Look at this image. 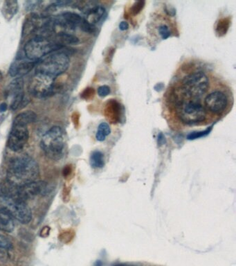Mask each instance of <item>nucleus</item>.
Instances as JSON below:
<instances>
[{
  "instance_id": "obj_1",
  "label": "nucleus",
  "mask_w": 236,
  "mask_h": 266,
  "mask_svg": "<svg viewBox=\"0 0 236 266\" xmlns=\"http://www.w3.org/2000/svg\"><path fill=\"white\" fill-rule=\"evenodd\" d=\"M40 170L35 160L27 155L18 157L12 160L8 166L6 182L18 188L36 181Z\"/></svg>"
},
{
  "instance_id": "obj_2",
  "label": "nucleus",
  "mask_w": 236,
  "mask_h": 266,
  "mask_svg": "<svg viewBox=\"0 0 236 266\" xmlns=\"http://www.w3.org/2000/svg\"><path fill=\"white\" fill-rule=\"evenodd\" d=\"M40 146L49 159L55 161L60 160L65 152V131L60 126H54L44 134Z\"/></svg>"
},
{
  "instance_id": "obj_3",
  "label": "nucleus",
  "mask_w": 236,
  "mask_h": 266,
  "mask_svg": "<svg viewBox=\"0 0 236 266\" xmlns=\"http://www.w3.org/2000/svg\"><path fill=\"white\" fill-rule=\"evenodd\" d=\"M184 95L181 97L176 107L177 114L183 123L187 125H196L205 122L206 118V108L198 100H184Z\"/></svg>"
},
{
  "instance_id": "obj_4",
  "label": "nucleus",
  "mask_w": 236,
  "mask_h": 266,
  "mask_svg": "<svg viewBox=\"0 0 236 266\" xmlns=\"http://www.w3.org/2000/svg\"><path fill=\"white\" fill-rule=\"evenodd\" d=\"M69 63V56L65 52H54L42 59L35 66V72L56 78L67 70Z\"/></svg>"
},
{
  "instance_id": "obj_5",
  "label": "nucleus",
  "mask_w": 236,
  "mask_h": 266,
  "mask_svg": "<svg viewBox=\"0 0 236 266\" xmlns=\"http://www.w3.org/2000/svg\"><path fill=\"white\" fill-rule=\"evenodd\" d=\"M60 46L48 37L35 36L30 39L25 44L24 52L27 59L37 61L43 59L51 53L59 50Z\"/></svg>"
},
{
  "instance_id": "obj_6",
  "label": "nucleus",
  "mask_w": 236,
  "mask_h": 266,
  "mask_svg": "<svg viewBox=\"0 0 236 266\" xmlns=\"http://www.w3.org/2000/svg\"><path fill=\"white\" fill-rule=\"evenodd\" d=\"M209 81L207 75L203 71H196L183 79L180 90L187 98L198 100L206 93Z\"/></svg>"
},
{
  "instance_id": "obj_7",
  "label": "nucleus",
  "mask_w": 236,
  "mask_h": 266,
  "mask_svg": "<svg viewBox=\"0 0 236 266\" xmlns=\"http://www.w3.org/2000/svg\"><path fill=\"white\" fill-rule=\"evenodd\" d=\"M0 210L23 224L30 223L32 219L31 210L26 202L15 198L0 195Z\"/></svg>"
},
{
  "instance_id": "obj_8",
  "label": "nucleus",
  "mask_w": 236,
  "mask_h": 266,
  "mask_svg": "<svg viewBox=\"0 0 236 266\" xmlns=\"http://www.w3.org/2000/svg\"><path fill=\"white\" fill-rule=\"evenodd\" d=\"M55 78L48 75L35 72L29 83V92L38 99L51 96L55 92Z\"/></svg>"
},
{
  "instance_id": "obj_9",
  "label": "nucleus",
  "mask_w": 236,
  "mask_h": 266,
  "mask_svg": "<svg viewBox=\"0 0 236 266\" xmlns=\"http://www.w3.org/2000/svg\"><path fill=\"white\" fill-rule=\"evenodd\" d=\"M30 138L27 126L13 124L8 134L7 146L12 151L20 152L23 149Z\"/></svg>"
},
{
  "instance_id": "obj_10",
  "label": "nucleus",
  "mask_w": 236,
  "mask_h": 266,
  "mask_svg": "<svg viewBox=\"0 0 236 266\" xmlns=\"http://www.w3.org/2000/svg\"><path fill=\"white\" fill-rule=\"evenodd\" d=\"M47 189V183L43 181H34L17 188L15 199L26 202L28 200L33 199L40 194H43Z\"/></svg>"
},
{
  "instance_id": "obj_11",
  "label": "nucleus",
  "mask_w": 236,
  "mask_h": 266,
  "mask_svg": "<svg viewBox=\"0 0 236 266\" xmlns=\"http://www.w3.org/2000/svg\"><path fill=\"white\" fill-rule=\"evenodd\" d=\"M23 89L24 81L22 78H16L6 88L5 96L9 100L11 110H17L23 103L25 100Z\"/></svg>"
},
{
  "instance_id": "obj_12",
  "label": "nucleus",
  "mask_w": 236,
  "mask_h": 266,
  "mask_svg": "<svg viewBox=\"0 0 236 266\" xmlns=\"http://www.w3.org/2000/svg\"><path fill=\"white\" fill-rule=\"evenodd\" d=\"M207 110L215 115H220L227 108L228 99L227 95L221 91H214L207 95L205 100Z\"/></svg>"
},
{
  "instance_id": "obj_13",
  "label": "nucleus",
  "mask_w": 236,
  "mask_h": 266,
  "mask_svg": "<svg viewBox=\"0 0 236 266\" xmlns=\"http://www.w3.org/2000/svg\"><path fill=\"white\" fill-rule=\"evenodd\" d=\"M50 20V19L42 18L36 15H32L25 20L23 29L24 36L31 33H38L42 27Z\"/></svg>"
},
{
  "instance_id": "obj_14",
  "label": "nucleus",
  "mask_w": 236,
  "mask_h": 266,
  "mask_svg": "<svg viewBox=\"0 0 236 266\" xmlns=\"http://www.w3.org/2000/svg\"><path fill=\"white\" fill-rule=\"evenodd\" d=\"M35 66L34 61L29 59H19L14 61L9 69V74L12 77L22 78L30 72Z\"/></svg>"
},
{
  "instance_id": "obj_15",
  "label": "nucleus",
  "mask_w": 236,
  "mask_h": 266,
  "mask_svg": "<svg viewBox=\"0 0 236 266\" xmlns=\"http://www.w3.org/2000/svg\"><path fill=\"white\" fill-rule=\"evenodd\" d=\"M83 18L81 15L72 12H65L62 13L57 19V24L60 25L63 28L68 29V30H74L80 27Z\"/></svg>"
},
{
  "instance_id": "obj_16",
  "label": "nucleus",
  "mask_w": 236,
  "mask_h": 266,
  "mask_svg": "<svg viewBox=\"0 0 236 266\" xmlns=\"http://www.w3.org/2000/svg\"><path fill=\"white\" fill-rule=\"evenodd\" d=\"M105 115L107 119L113 124H116L120 120V104L115 100H110L106 104L105 107Z\"/></svg>"
},
{
  "instance_id": "obj_17",
  "label": "nucleus",
  "mask_w": 236,
  "mask_h": 266,
  "mask_svg": "<svg viewBox=\"0 0 236 266\" xmlns=\"http://www.w3.org/2000/svg\"><path fill=\"white\" fill-rule=\"evenodd\" d=\"M18 9H19V5L18 1H13V0L5 1L1 8V13L4 18L9 21L16 15Z\"/></svg>"
},
{
  "instance_id": "obj_18",
  "label": "nucleus",
  "mask_w": 236,
  "mask_h": 266,
  "mask_svg": "<svg viewBox=\"0 0 236 266\" xmlns=\"http://www.w3.org/2000/svg\"><path fill=\"white\" fill-rule=\"evenodd\" d=\"M37 120V115L31 110L25 111L21 112L19 115L15 117L13 120V124H18V125L28 126L29 124H32Z\"/></svg>"
},
{
  "instance_id": "obj_19",
  "label": "nucleus",
  "mask_w": 236,
  "mask_h": 266,
  "mask_svg": "<svg viewBox=\"0 0 236 266\" xmlns=\"http://www.w3.org/2000/svg\"><path fill=\"white\" fill-rule=\"evenodd\" d=\"M55 42L60 47L63 45H75L79 43V39L72 34L60 32L57 33Z\"/></svg>"
},
{
  "instance_id": "obj_20",
  "label": "nucleus",
  "mask_w": 236,
  "mask_h": 266,
  "mask_svg": "<svg viewBox=\"0 0 236 266\" xmlns=\"http://www.w3.org/2000/svg\"><path fill=\"white\" fill-rule=\"evenodd\" d=\"M14 228L15 224L13 218L4 211L0 210V230L5 233H11Z\"/></svg>"
},
{
  "instance_id": "obj_21",
  "label": "nucleus",
  "mask_w": 236,
  "mask_h": 266,
  "mask_svg": "<svg viewBox=\"0 0 236 266\" xmlns=\"http://www.w3.org/2000/svg\"><path fill=\"white\" fill-rule=\"evenodd\" d=\"M90 165L94 168H101L104 166V157L100 151H94L90 156Z\"/></svg>"
},
{
  "instance_id": "obj_22",
  "label": "nucleus",
  "mask_w": 236,
  "mask_h": 266,
  "mask_svg": "<svg viewBox=\"0 0 236 266\" xmlns=\"http://www.w3.org/2000/svg\"><path fill=\"white\" fill-rule=\"evenodd\" d=\"M111 133L110 126L106 123H101L98 126L97 132H96V138L98 141H103L106 139L109 134Z\"/></svg>"
},
{
  "instance_id": "obj_23",
  "label": "nucleus",
  "mask_w": 236,
  "mask_h": 266,
  "mask_svg": "<svg viewBox=\"0 0 236 266\" xmlns=\"http://www.w3.org/2000/svg\"><path fill=\"white\" fill-rule=\"evenodd\" d=\"M229 26H230V20L229 18L221 19L217 23L216 32L219 36H222L227 33Z\"/></svg>"
},
{
  "instance_id": "obj_24",
  "label": "nucleus",
  "mask_w": 236,
  "mask_h": 266,
  "mask_svg": "<svg viewBox=\"0 0 236 266\" xmlns=\"http://www.w3.org/2000/svg\"><path fill=\"white\" fill-rule=\"evenodd\" d=\"M79 27L83 32H86V33H92L95 32L94 25L90 23V22H88L85 18H83V21L81 22Z\"/></svg>"
},
{
  "instance_id": "obj_25",
  "label": "nucleus",
  "mask_w": 236,
  "mask_h": 266,
  "mask_svg": "<svg viewBox=\"0 0 236 266\" xmlns=\"http://www.w3.org/2000/svg\"><path fill=\"white\" fill-rule=\"evenodd\" d=\"M211 130L212 127H209L208 129H207L204 131L190 133L187 137L188 139H189V140H193V139H198V138L205 137V136L208 135V134H209Z\"/></svg>"
},
{
  "instance_id": "obj_26",
  "label": "nucleus",
  "mask_w": 236,
  "mask_h": 266,
  "mask_svg": "<svg viewBox=\"0 0 236 266\" xmlns=\"http://www.w3.org/2000/svg\"><path fill=\"white\" fill-rule=\"evenodd\" d=\"M145 3V1H136L135 4L132 5V7L131 8V13H132V15H136L139 14L143 8H144Z\"/></svg>"
},
{
  "instance_id": "obj_27",
  "label": "nucleus",
  "mask_w": 236,
  "mask_h": 266,
  "mask_svg": "<svg viewBox=\"0 0 236 266\" xmlns=\"http://www.w3.org/2000/svg\"><path fill=\"white\" fill-rule=\"evenodd\" d=\"M158 30H159V35H161V37L164 40H166V39H167L171 35V32H170L169 27L167 25H161L159 27V29H158Z\"/></svg>"
},
{
  "instance_id": "obj_28",
  "label": "nucleus",
  "mask_w": 236,
  "mask_h": 266,
  "mask_svg": "<svg viewBox=\"0 0 236 266\" xmlns=\"http://www.w3.org/2000/svg\"><path fill=\"white\" fill-rule=\"evenodd\" d=\"M12 248V244L10 240L6 238L4 235L0 233V248L3 249H11Z\"/></svg>"
},
{
  "instance_id": "obj_29",
  "label": "nucleus",
  "mask_w": 236,
  "mask_h": 266,
  "mask_svg": "<svg viewBox=\"0 0 236 266\" xmlns=\"http://www.w3.org/2000/svg\"><path fill=\"white\" fill-rule=\"evenodd\" d=\"M110 93V89L107 85H103L98 89V95L100 97H105L108 96Z\"/></svg>"
},
{
  "instance_id": "obj_30",
  "label": "nucleus",
  "mask_w": 236,
  "mask_h": 266,
  "mask_svg": "<svg viewBox=\"0 0 236 266\" xmlns=\"http://www.w3.org/2000/svg\"><path fill=\"white\" fill-rule=\"evenodd\" d=\"M94 90L93 88H88L83 93V97L85 99H89L94 95Z\"/></svg>"
},
{
  "instance_id": "obj_31",
  "label": "nucleus",
  "mask_w": 236,
  "mask_h": 266,
  "mask_svg": "<svg viewBox=\"0 0 236 266\" xmlns=\"http://www.w3.org/2000/svg\"><path fill=\"white\" fill-rule=\"evenodd\" d=\"M129 28V25L127 22H121L119 25V30L121 31H125Z\"/></svg>"
},
{
  "instance_id": "obj_32",
  "label": "nucleus",
  "mask_w": 236,
  "mask_h": 266,
  "mask_svg": "<svg viewBox=\"0 0 236 266\" xmlns=\"http://www.w3.org/2000/svg\"><path fill=\"white\" fill-rule=\"evenodd\" d=\"M166 143V139L165 137H164V135H163V134H159V136H158V144L159 145H163L165 144Z\"/></svg>"
},
{
  "instance_id": "obj_33",
  "label": "nucleus",
  "mask_w": 236,
  "mask_h": 266,
  "mask_svg": "<svg viewBox=\"0 0 236 266\" xmlns=\"http://www.w3.org/2000/svg\"><path fill=\"white\" fill-rule=\"evenodd\" d=\"M7 109V104L6 103H3L0 104V112H4Z\"/></svg>"
},
{
  "instance_id": "obj_34",
  "label": "nucleus",
  "mask_w": 236,
  "mask_h": 266,
  "mask_svg": "<svg viewBox=\"0 0 236 266\" xmlns=\"http://www.w3.org/2000/svg\"><path fill=\"white\" fill-rule=\"evenodd\" d=\"M115 266H131V265H128V264H117V265H115Z\"/></svg>"
},
{
  "instance_id": "obj_35",
  "label": "nucleus",
  "mask_w": 236,
  "mask_h": 266,
  "mask_svg": "<svg viewBox=\"0 0 236 266\" xmlns=\"http://www.w3.org/2000/svg\"><path fill=\"white\" fill-rule=\"evenodd\" d=\"M2 78H3L2 73H1V71H0V81H1V79H2Z\"/></svg>"
}]
</instances>
